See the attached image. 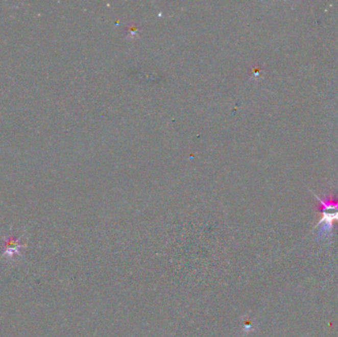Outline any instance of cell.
Wrapping results in <instances>:
<instances>
[{"label":"cell","instance_id":"1","mask_svg":"<svg viewBox=\"0 0 338 337\" xmlns=\"http://www.w3.org/2000/svg\"><path fill=\"white\" fill-rule=\"evenodd\" d=\"M316 197L321 202L322 210H328V211H322L323 212L322 219L317 226L320 228L318 237L325 239V238H328L331 234L334 221L338 222V202H334L331 199H321L318 196H316Z\"/></svg>","mask_w":338,"mask_h":337},{"label":"cell","instance_id":"2","mask_svg":"<svg viewBox=\"0 0 338 337\" xmlns=\"http://www.w3.org/2000/svg\"><path fill=\"white\" fill-rule=\"evenodd\" d=\"M7 249H6V252L7 253H11V252H15V251H17L18 250V248H19V245H17V243L14 242V240H8V243H7Z\"/></svg>","mask_w":338,"mask_h":337}]
</instances>
